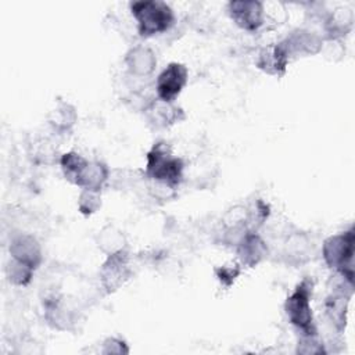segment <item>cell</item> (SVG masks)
Masks as SVG:
<instances>
[{"instance_id": "obj_1", "label": "cell", "mask_w": 355, "mask_h": 355, "mask_svg": "<svg viewBox=\"0 0 355 355\" xmlns=\"http://www.w3.org/2000/svg\"><path fill=\"white\" fill-rule=\"evenodd\" d=\"M354 254L355 233L354 229L327 237L322 245V255L326 265L334 269L352 287L354 284Z\"/></svg>"}, {"instance_id": "obj_2", "label": "cell", "mask_w": 355, "mask_h": 355, "mask_svg": "<svg viewBox=\"0 0 355 355\" xmlns=\"http://www.w3.org/2000/svg\"><path fill=\"white\" fill-rule=\"evenodd\" d=\"M130 12L137 22L141 37H150L166 32L175 22L172 8L161 0H139L130 4Z\"/></svg>"}, {"instance_id": "obj_3", "label": "cell", "mask_w": 355, "mask_h": 355, "mask_svg": "<svg viewBox=\"0 0 355 355\" xmlns=\"http://www.w3.org/2000/svg\"><path fill=\"white\" fill-rule=\"evenodd\" d=\"M312 291L313 283L309 277H305L295 286L284 302V312L301 336H318L311 308Z\"/></svg>"}, {"instance_id": "obj_4", "label": "cell", "mask_w": 355, "mask_h": 355, "mask_svg": "<svg viewBox=\"0 0 355 355\" xmlns=\"http://www.w3.org/2000/svg\"><path fill=\"white\" fill-rule=\"evenodd\" d=\"M183 161L173 155L166 143H155L147 153L146 176L151 182L178 186L183 178Z\"/></svg>"}, {"instance_id": "obj_5", "label": "cell", "mask_w": 355, "mask_h": 355, "mask_svg": "<svg viewBox=\"0 0 355 355\" xmlns=\"http://www.w3.org/2000/svg\"><path fill=\"white\" fill-rule=\"evenodd\" d=\"M132 277L128 251H121L107 255L105 262L100 269V283L105 293H114L121 288Z\"/></svg>"}, {"instance_id": "obj_6", "label": "cell", "mask_w": 355, "mask_h": 355, "mask_svg": "<svg viewBox=\"0 0 355 355\" xmlns=\"http://www.w3.org/2000/svg\"><path fill=\"white\" fill-rule=\"evenodd\" d=\"M189 79L187 68L180 62H169L157 78L155 89L159 100L173 103Z\"/></svg>"}, {"instance_id": "obj_7", "label": "cell", "mask_w": 355, "mask_h": 355, "mask_svg": "<svg viewBox=\"0 0 355 355\" xmlns=\"http://www.w3.org/2000/svg\"><path fill=\"white\" fill-rule=\"evenodd\" d=\"M227 12L233 22L248 32H254L263 24V4L255 0H234L227 4Z\"/></svg>"}, {"instance_id": "obj_8", "label": "cell", "mask_w": 355, "mask_h": 355, "mask_svg": "<svg viewBox=\"0 0 355 355\" xmlns=\"http://www.w3.org/2000/svg\"><path fill=\"white\" fill-rule=\"evenodd\" d=\"M10 255L12 259L25 263L33 270L42 263V248L39 241L28 233H18L10 241Z\"/></svg>"}, {"instance_id": "obj_9", "label": "cell", "mask_w": 355, "mask_h": 355, "mask_svg": "<svg viewBox=\"0 0 355 355\" xmlns=\"http://www.w3.org/2000/svg\"><path fill=\"white\" fill-rule=\"evenodd\" d=\"M125 65L132 75L137 78H146L155 71L157 57L148 46L137 44L126 53Z\"/></svg>"}, {"instance_id": "obj_10", "label": "cell", "mask_w": 355, "mask_h": 355, "mask_svg": "<svg viewBox=\"0 0 355 355\" xmlns=\"http://www.w3.org/2000/svg\"><path fill=\"white\" fill-rule=\"evenodd\" d=\"M288 58L291 55L316 54L322 49V39L313 32L297 29L282 42Z\"/></svg>"}, {"instance_id": "obj_11", "label": "cell", "mask_w": 355, "mask_h": 355, "mask_svg": "<svg viewBox=\"0 0 355 355\" xmlns=\"http://www.w3.org/2000/svg\"><path fill=\"white\" fill-rule=\"evenodd\" d=\"M237 255L243 265L254 268L268 255V245L259 234L248 230L237 243Z\"/></svg>"}, {"instance_id": "obj_12", "label": "cell", "mask_w": 355, "mask_h": 355, "mask_svg": "<svg viewBox=\"0 0 355 355\" xmlns=\"http://www.w3.org/2000/svg\"><path fill=\"white\" fill-rule=\"evenodd\" d=\"M288 60L290 58L280 42L262 49L257 60V67L269 75L279 76L286 72Z\"/></svg>"}, {"instance_id": "obj_13", "label": "cell", "mask_w": 355, "mask_h": 355, "mask_svg": "<svg viewBox=\"0 0 355 355\" xmlns=\"http://www.w3.org/2000/svg\"><path fill=\"white\" fill-rule=\"evenodd\" d=\"M146 116L155 128H166L183 119L184 115L183 111L173 103H166L157 98L146 108Z\"/></svg>"}, {"instance_id": "obj_14", "label": "cell", "mask_w": 355, "mask_h": 355, "mask_svg": "<svg viewBox=\"0 0 355 355\" xmlns=\"http://www.w3.org/2000/svg\"><path fill=\"white\" fill-rule=\"evenodd\" d=\"M78 121L76 110L72 104L58 100L47 115L49 125L58 133L69 132Z\"/></svg>"}, {"instance_id": "obj_15", "label": "cell", "mask_w": 355, "mask_h": 355, "mask_svg": "<svg viewBox=\"0 0 355 355\" xmlns=\"http://www.w3.org/2000/svg\"><path fill=\"white\" fill-rule=\"evenodd\" d=\"M108 176L110 171L105 164L100 161H87V164L85 165L78 178L76 186L80 189L101 191L103 186L108 180Z\"/></svg>"}, {"instance_id": "obj_16", "label": "cell", "mask_w": 355, "mask_h": 355, "mask_svg": "<svg viewBox=\"0 0 355 355\" xmlns=\"http://www.w3.org/2000/svg\"><path fill=\"white\" fill-rule=\"evenodd\" d=\"M97 245L98 248L107 254V255H112L121 251L126 250V237L123 234V232H121L119 229H116L115 226H104L97 237H96Z\"/></svg>"}, {"instance_id": "obj_17", "label": "cell", "mask_w": 355, "mask_h": 355, "mask_svg": "<svg viewBox=\"0 0 355 355\" xmlns=\"http://www.w3.org/2000/svg\"><path fill=\"white\" fill-rule=\"evenodd\" d=\"M354 24V14L348 8H337L326 21V31L330 39L345 36Z\"/></svg>"}, {"instance_id": "obj_18", "label": "cell", "mask_w": 355, "mask_h": 355, "mask_svg": "<svg viewBox=\"0 0 355 355\" xmlns=\"http://www.w3.org/2000/svg\"><path fill=\"white\" fill-rule=\"evenodd\" d=\"M86 164H87V159L75 151L62 154L61 159H60V165H61L65 179L75 186H76L78 178Z\"/></svg>"}, {"instance_id": "obj_19", "label": "cell", "mask_w": 355, "mask_h": 355, "mask_svg": "<svg viewBox=\"0 0 355 355\" xmlns=\"http://www.w3.org/2000/svg\"><path fill=\"white\" fill-rule=\"evenodd\" d=\"M33 272L35 270L32 268L26 266L25 263H21L12 258L6 266V276L15 286H26L31 282Z\"/></svg>"}, {"instance_id": "obj_20", "label": "cell", "mask_w": 355, "mask_h": 355, "mask_svg": "<svg viewBox=\"0 0 355 355\" xmlns=\"http://www.w3.org/2000/svg\"><path fill=\"white\" fill-rule=\"evenodd\" d=\"M345 312H347V298L343 294L333 295L327 301V313L331 323H334L337 330H344L345 327Z\"/></svg>"}, {"instance_id": "obj_21", "label": "cell", "mask_w": 355, "mask_h": 355, "mask_svg": "<svg viewBox=\"0 0 355 355\" xmlns=\"http://www.w3.org/2000/svg\"><path fill=\"white\" fill-rule=\"evenodd\" d=\"M101 207V191L82 189L78 200V208L83 215H92Z\"/></svg>"}, {"instance_id": "obj_22", "label": "cell", "mask_w": 355, "mask_h": 355, "mask_svg": "<svg viewBox=\"0 0 355 355\" xmlns=\"http://www.w3.org/2000/svg\"><path fill=\"white\" fill-rule=\"evenodd\" d=\"M318 336H301V340L298 341L297 352L300 354H324L323 345L318 341Z\"/></svg>"}, {"instance_id": "obj_23", "label": "cell", "mask_w": 355, "mask_h": 355, "mask_svg": "<svg viewBox=\"0 0 355 355\" xmlns=\"http://www.w3.org/2000/svg\"><path fill=\"white\" fill-rule=\"evenodd\" d=\"M241 269L239 265H222L219 268H215V275L218 277V280L225 286L229 287L240 275Z\"/></svg>"}, {"instance_id": "obj_24", "label": "cell", "mask_w": 355, "mask_h": 355, "mask_svg": "<svg viewBox=\"0 0 355 355\" xmlns=\"http://www.w3.org/2000/svg\"><path fill=\"white\" fill-rule=\"evenodd\" d=\"M103 354H128L129 348L122 338L118 337H108L103 343Z\"/></svg>"}]
</instances>
